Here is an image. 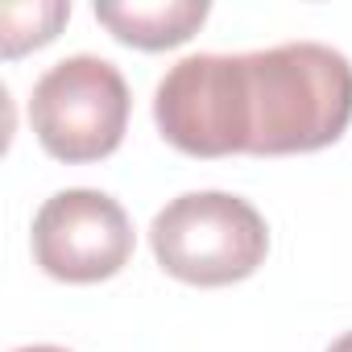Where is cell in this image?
I'll return each instance as SVG.
<instances>
[{
  "mask_svg": "<svg viewBox=\"0 0 352 352\" xmlns=\"http://www.w3.org/2000/svg\"><path fill=\"white\" fill-rule=\"evenodd\" d=\"M162 137L195 157L311 153L352 120V63L323 42L191 54L153 91Z\"/></svg>",
  "mask_w": 352,
  "mask_h": 352,
  "instance_id": "6da1fadb",
  "label": "cell"
},
{
  "mask_svg": "<svg viewBox=\"0 0 352 352\" xmlns=\"http://www.w3.org/2000/svg\"><path fill=\"white\" fill-rule=\"evenodd\" d=\"M153 257L166 274L191 286H228L249 278L270 249L261 212L228 191H187L149 224Z\"/></svg>",
  "mask_w": 352,
  "mask_h": 352,
  "instance_id": "7a4b0ae2",
  "label": "cell"
},
{
  "mask_svg": "<svg viewBox=\"0 0 352 352\" xmlns=\"http://www.w3.org/2000/svg\"><path fill=\"white\" fill-rule=\"evenodd\" d=\"M30 120L42 149L58 162L108 157L129 124V83L108 58H63L34 83Z\"/></svg>",
  "mask_w": 352,
  "mask_h": 352,
  "instance_id": "3957f363",
  "label": "cell"
},
{
  "mask_svg": "<svg viewBox=\"0 0 352 352\" xmlns=\"http://www.w3.org/2000/svg\"><path fill=\"white\" fill-rule=\"evenodd\" d=\"M34 257L58 282H100L133 257V224L112 195L71 187L34 216Z\"/></svg>",
  "mask_w": 352,
  "mask_h": 352,
  "instance_id": "277c9868",
  "label": "cell"
},
{
  "mask_svg": "<svg viewBox=\"0 0 352 352\" xmlns=\"http://www.w3.org/2000/svg\"><path fill=\"white\" fill-rule=\"evenodd\" d=\"M96 17L129 46L166 50L187 42L208 21V0H129V5H96Z\"/></svg>",
  "mask_w": 352,
  "mask_h": 352,
  "instance_id": "5b68a950",
  "label": "cell"
},
{
  "mask_svg": "<svg viewBox=\"0 0 352 352\" xmlns=\"http://www.w3.org/2000/svg\"><path fill=\"white\" fill-rule=\"evenodd\" d=\"M71 17V5L63 0H38V5H5L0 13V38H5V58L25 54L30 46H42L58 34V25Z\"/></svg>",
  "mask_w": 352,
  "mask_h": 352,
  "instance_id": "8992f818",
  "label": "cell"
},
{
  "mask_svg": "<svg viewBox=\"0 0 352 352\" xmlns=\"http://www.w3.org/2000/svg\"><path fill=\"white\" fill-rule=\"evenodd\" d=\"M327 352H352V331H344V336H340V340H336Z\"/></svg>",
  "mask_w": 352,
  "mask_h": 352,
  "instance_id": "52a82bcc",
  "label": "cell"
},
{
  "mask_svg": "<svg viewBox=\"0 0 352 352\" xmlns=\"http://www.w3.org/2000/svg\"><path fill=\"white\" fill-rule=\"evenodd\" d=\"M17 352H67V348H58V344H30V348H17Z\"/></svg>",
  "mask_w": 352,
  "mask_h": 352,
  "instance_id": "ba28073f",
  "label": "cell"
}]
</instances>
